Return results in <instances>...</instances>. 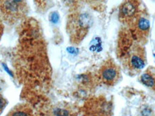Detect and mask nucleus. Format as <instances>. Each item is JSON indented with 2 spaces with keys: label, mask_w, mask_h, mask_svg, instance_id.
<instances>
[{
  "label": "nucleus",
  "mask_w": 155,
  "mask_h": 116,
  "mask_svg": "<svg viewBox=\"0 0 155 116\" xmlns=\"http://www.w3.org/2000/svg\"><path fill=\"white\" fill-rule=\"evenodd\" d=\"M7 116H33L32 111L28 105H19L9 112Z\"/></svg>",
  "instance_id": "6e6552de"
},
{
  "label": "nucleus",
  "mask_w": 155,
  "mask_h": 116,
  "mask_svg": "<svg viewBox=\"0 0 155 116\" xmlns=\"http://www.w3.org/2000/svg\"><path fill=\"white\" fill-rule=\"evenodd\" d=\"M147 63L145 50L138 44L133 43L129 47L126 58L127 69L131 72H139L144 68Z\"/></svg>",
  "instance_id": "20e7f679"
},
{
  "label": "nucleus",
  "mask_w": 155,
  "mask_h": 116,
  "mask_svg": "<svg viewBox=\"0 0 155 116\" xmlns=\"http://www.w3.org/2000/svg\"><path fill=\"white\" fill-rule=\"evenodd\" d=\"M91 26V19L86 14H75L69 19L68 31L71 40L74 43H78L84 38Z\"/></svg>",
  "instance_id": "f03ea898"
},
{
  "label": "nucleus",
  "mask_w": 155,
  "mask_h": 116,
  "mask_svg": "<svg viewBox=\"0 0 155 116\" xmlns=\"http://www.w3.org/2000/svg\"><path fill=\"white\" fill-rule=\"evenodd\" d=\"M99 77L106 85L114 86L121 79V70L112 60H108L101 67Z\"/></svg>",
  "instance_id": "39448f33"
},
{
  "label": "nucleus",
  "mask_w": 155,
  "mask_h": 116,
  "mask_svg": "<svg viewBox=\"0 0 155 116\" xmlns=\"http://www.w3.org/2000/svg\"><path fill=\"white\" fill-rule=\"evenodd\" d=\"M129 27L134 41L141 44H144L147 41L150 34V22L143 14Z\"/></svg>",
  "instance_id": "423d86ee"
},
{
  "label": "nucleus",
  "mask_w": 155,
  "mask_h": 116,
  "mask_svg": "<svg viewBox=\"0 0 155 116\" xmlns=\"http://www.w3.org/2000/svg\"><path fill=\"white\" fill-rule=\"evenodd\" d=\"M0 11L6 20L15 22L26 14L28 5L26 0H0Z\"/></svg>",
  "instance_id": "f257e3e1"
},
{
  "label": "nucleus",
  "mask_w": 155,
  "mask_h": 116,
  "mask_svg": "<svg viewBox=\"0 0 155 116\" xmlns=\"http://www.w3.org/2000/svg\"><path fill=\"white\" fill-rule=\"evenodd\" d=\"M6 105V101L4 99V98L0 95V113H1V112L2 111L3 108L5 107Z\"/></svg>",
  "instance_id": "9d476101"
},
{
  "label": "nucleus",
  "mask_w": 155,
  "mask_h": 116,
  "mask_svg": "<svg viewBox=\"0 0 155 116\" xmlns=\"http://www.w3.org/2000/svg\"><path fill=\"white\" fill-rule=\"evenodd\" d=\"M141 82L155 91V69L150 67L141 76Z\"/></svg>",
  "instance_id": "0eeeda50"
},
{
  "label": "nucleus",
  "mask_w": 155,
  "mask_h": 116,
  "mask_svg": "<svg viewBox=\"0 0 155 116\" xmlns=\"http://www.w3.org/2000/svg\"><path fill=\"white\" fill-rule=\"evenodd\" d=\"M140 0H124L119 7V19L124 24L130 26L143 14Z\"/></svg>",
  "instance_id": "7ed1b4c3"
},
{
  "label": "nucleus",
  "mask_w": 155,
  "mask_h": 116,
  "mask_svg": "<svg viewBox=\"0 0 155 116\" xmlns=\"http://www.w3.org/2000/svg\"><path fill=\"white\" fill-rule=\"evenodd\" d=\"M54 114L56 116H68L69 113L67 110L63 109H55L54 111Z\"/></svg>",
  "instance_id": "1a4fd4ad"
}]
</instances>
